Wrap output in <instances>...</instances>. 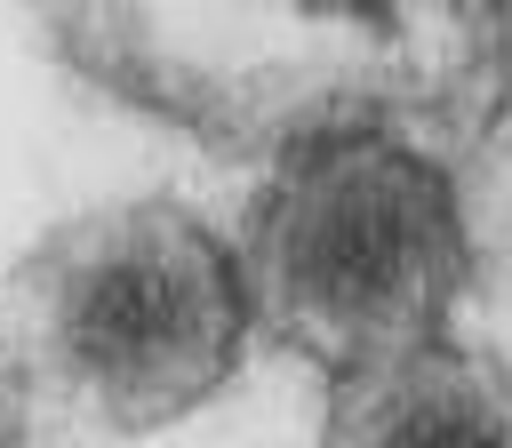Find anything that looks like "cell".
<instances>
[{"instance_id":"6da1fadb","label":"cell","mask_w":512,"mask_h":448,"mask_svg":"<svg viewBox=\"0 0 512 448\" xmlns=\"http://www.w3.org/2000/svg\"><path fill=\"white\" fill-rule=\"evenodd\" d=\"M232 256L256 328L344 384L456 336L448 312L472 272V224L456 176L424 144L344 120L296 136L264 168Z\"/></svg>"},{"instance_id":"7a4b0ae2","label":"cell","mask_w":512,"mask_h":448,"mask_svg":"<svg viewBox=\"0 0 512 448\" xmlns=\"http://www.w3.org/2000/svg\"><path fill=\"white\" fill-rule=\"evenodd\" d=\"M256 336L224 232L176 200H120L64 224L24 272V344L40 376L112 432H160L208 408Z\"/></svg>"},{"instance_id":"3957f363","label":"cell","mask_w":512,"mask_h":448,"mask_svg":"<svg viewBox=\"0 0 512 448\" xmlns=\"http://www.w3.org/2000/svg\"><path fill=\"white\" fill-rule=\"evenodd\" d=\"M320 448H512V368L464 336L336 384Z\"/></svg>"}]
</instances>
